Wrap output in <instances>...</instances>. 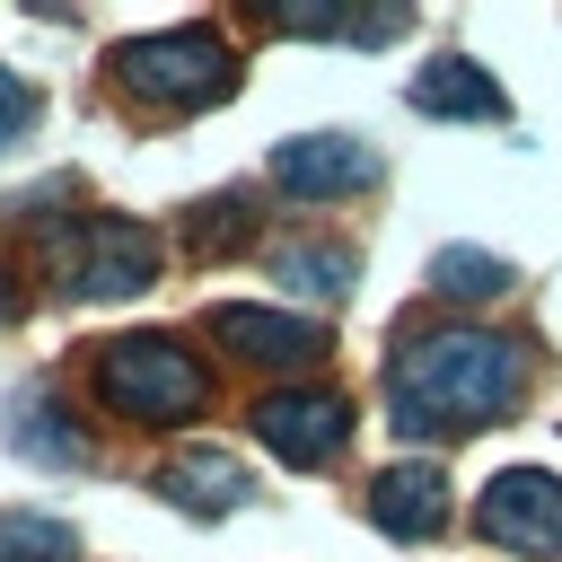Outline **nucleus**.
Instances as JSON below:
<instances>
[{
    "label": "nucleus",
    "instance_id": "0eeeda50",
    "mask_svg": "<svg viewBox=\"0 0 562 562\" xmlns=\"http://www.w3.org/2000/svg\"><path fill=\"white\" fill-rule=\"evenodd\" d=\"M272 176H281V193L325 202V193L369 184V149H360V140H342V132H307V140H281V149H272Z\"/></svg>",
    "mask_w": 562,
    "mask_h": 562
},
{
    "label": "nucleus",
    "instance_id": "f03ea898",
    "mask_svg": "<svg viewBox=\"0 0 562 562\" xmlns=\"http://www.w3.org/2000/svg\"><path fill=\"white\" fill-rule=\"evenodd\" d=\"M97 395L114 404V413H132V422H193L202 413V395H211V378L193 369V351H176V342H105L97 351Z\"/></svg>",
    "mask_w": 562,
    "mask_h": 562
},
{
    "label": "nucleus",
    "instance_id": "f8f14e48",
    "mask_svg": "<svg viewBox=\"0 0 562 562\" xmlns=\"http://www.w3.org/2000/svg\"><path fill=\"white\" fill-rule=\"evenodd\" d=\"M0 430H9V448H26L35 465H88V439L53 413V395H18Z\"/></svg>",
    "mask_w": 562,
    "mask_h": 562
},
{
    "label": "nucleus",
    "instance_id": "ddd939ff",
    "mask_svg": "<svg viewBox=\"0 0 562 562\" xmlns=\"http://www.w3.org/2000/svg\"><path fill=\"white\" fill-rule=\"evenodd\" d=\"M272 272H281L299 299H342V290L360 281L351 246H281V255H272Z\"/></svg>",
    "mask_w": 562,
    "mask_h": 562
},
{
    "label": "nucleus",
    "instance_id": "2eb2a0df",
    "mask_svg": "<svg viewBox=\"0 0 562 562\" xmlns=\"http://www.w3.org/2000/svg\"><path fill=\"white\" fill-rule=\"evenodd\" d=\"M70 553H79V544H70L61 518H35V509L0 518V562H70Z\"/></svg>",
    "mask_w": 562,
    "mask_h": 562
},
{
    "label": "nucleus",
    "instance_id": "4468645a",
    "mask_svg": "<svg viewBox=\"0 0 562 562\" xmlns=\"http://www.w3.org/2000/svg\"><path fill=\"white\" fill-rule=\"evenodd\" d=\"M430 290H439V299H501V290H509V263L483 255V246H448V255L430 263Z\"/></svg>",
    "mask_w": 562,
    "mask_h": 562
},
{
    "label": "nucleus",
    "instance_id": "20e7f679",
    "mask_svg": "<svg viewBox=\"0 0 562 562\" xmlns=\"http://www.w3.org/2000/svg\"><path fill=\"white\" fill-rule=\"evenodd\" d=\"M483 536H492L501 553H536V562L562 553V483L536 474V465L483 483Z\"/></svg>",
    "mask_w": 562,
    "mask_h": 562
},
{
    "label": "nucleus",
    "instance_id": "9b49d317",
    "mask_svg": "<svg viewBox=\"0 0 562 562\" xmlns=\"http://www.w3.org/2000/svg\"><path fill=\"white\" fill-rule=\"evenodd\" d=\"M369 518L386 527V536H430L439 527V465H386L378 474V492H369Z\"/></svg>",
    "mask_w": 562,
    "mask_h": 562
},
{
    "label": "nucleus",
    "instance_id": "9d476101",
    "mask_svg": "<svg viewBox=\"0 0 562 562\" xmlns=\"http://www.w3.org/2000/svg\"><path fill=\"white\" fill-rule=\"evenodd\" d=\"M413 105L422 114H457V123H492L501 114V79L448 53V61H422L413 70Z\"/></svg>",
    "mask_w": 562,
    "mask_h": 562
},
{
    "label": "nucleus",
    "instance_id": "1a4fd4ad",
    "mask_svg": "<svg viewBox=\"0 0 562 562\" xmlns=\"http://www.w3.org/2000/svg\"><path fill=\"white\" fill-rule=\"evenodd\" d=\"M158 492H167L176 509H193V518H220V509L246 501V465H237L228 448H184V457L158 474Z\"/></svg>",
    "mask_w": 562,
    "mask_h": 562
},
{
    "label": "nucleus",
    "instance_id": "423d86ee",
    "mask_svg": "<svg viewBox=\"0 0 562 562\" xmlns=\"http://www.w3.org/2000/svg\"><path fill=\"white\" fill-rule=\"evenodd\" d=\"M79 290L88 299H132L149 272H158V237L140 228V220H88L79 228Z\"/></svg>",
    "mask_w": 562,
    "mask_h": 562
},
{
    "label": "nucleus",
    "instance_id": "7ed1b4c3",
    "mask_svg": "<svg viewBox=\"0 0 562 562\" xmlns=\"http://www.w3.org/2000/svg\"><path fill=\"white\" fill-rule=\"evenodd\" d=\"M114 70H123V88L132 97H149V105H211V97H228V53H220V35H202V26H167V35H140V44H123L114 53Z\"/></svg>",
    "mask_w": 562,
    "mask_h": 562
},
{
    "label": "nucleus",
    "instance_id": "39448f33",
    "mask_svg": "<svg viewBox=\"0 0 562 562\" xmlns=\"http://www.w3.org/2000/svg\"><path fill=\"white\" fill-rule=\"evenodd\" d=\"M255 430H263L272 457L325 465V457L351 439V404H342V395H263V404H255Z\"/></svg>",
    "mask_w": 562,
    "mask_h": 562
},
{
    "label": "nucleus",
    "instance_id": "f257e3e1",
    "mask_svg": "<svg viewBox=\"0 0 562 562\" xmlns=\"http://www.w3.org/2000/svg\"><path fill=\"white\" fill-rule=\"evenodd\" d=\"M518 395H527V369L501 334H422L386 369L395 430H413V439H465V430L501 422Z\"/></svg>",
    "mask_w": 562,
    "mask_h": 562
},
{
    "label": "nucleus",
    "instance_id": "f3484780",
    "mask_svg": "<svg viewBox=\"0 0 562 562\" xmlns=\"http://www.w3.org/2000/svg\"><path fill=\"white\" fill-rule=\"evenodd\" d=\"M26 123H35V88H26L18 70H0V149L26 140Z\"/></svg>",
    "mask_w": 562,
    "mask_h": 562
},
{
    "label": "nucleus",
    "instance_id": "6e6552de",
    "mask_svg": "<svg viewBox=\"0 0 562 562\" xmlns=\"http://www.w3.org/2000/svg\"><path fill=\"white\" fill-rule=\"evenodd\" d=\"M211 334H220L237 360H281V369L325 360V325H307V316H272V307H220Z\"/></svg>",
    "mask_w": 562,
    "mask_h": 562
},
{
    "label": "nucleus",
    "instance_id": "dca6fc26",
    "mask_svg": "<svg viewBox=\"0 0 562 562\" xmlns=\"http://www.w3.org/2000/svg\"><path fill=\"white\" fill-rule=\"evenodd\" d=\"M246 237V202H211L202 220H193V255H228Z\"/></svg>",
    "mask_w": 562,
    "mask_h": 562
},
{
    "label": "nucleus",
    "instance_id": "a211bd4d",
    "mask_svg": "<svg viewBox=\"0 0 562 562\" xmlns=\"http://www.w3.org/2000/svg\"><path fill=\"white\" fill-rule=\"evenodd\" d=\"M0 307H9V272H0Z\"/></svg>",
    "mask_w": 562,
    "mask_h": 562
}]
</instances>
